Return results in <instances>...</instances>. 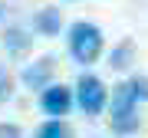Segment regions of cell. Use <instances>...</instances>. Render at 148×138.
Returning <instances> with one entry per match:
<instances>
[{"mask_svg": "<svg viewBox=\"0 0 148 138\" xmlns=\"http://www.w3.org/2000/svg\"><path fill=\"white\" fill-rule=\"evenodd\" d=\"M40 105H43L46 115H66L69 105H73V92H69L66 85H46V89H43Z\"/></svg>", "mask_w": 148, "mask_h": 138, "instance_id": "obj_4", "label": "cell"}, {"mask_svg": "<svg viewBox=\"0 0 148 138\" xmlns=\"http://www.w3.org/2000/svg\"><path fill=\"white\" fill-rule=\"evenodd\" d=\"M59 23H63V16H59V10H53V7H46L40 16H36V27L43 30V33H59Z\"/></svg>", "mask_w": 148, "mask_h": 138, "instance_id": "obj_7", "label": "cell"}, {"mask_svg": "<svg viewBox=\"0 0 148 138\" xmlns=\"http://www.w3.org/2000/svg\"><path fill=\"white\" fill-rule=\"evenodd\" d=\"M0 16H3V3H0Z\"/></svg>", "mask_w": 148, "mask_h": 138, "instance_id": "obj_13", "label": "cell"}, {"mask_svg": "<svg viewBox=\"0 0 148 138\" xmlns=\"http://www.w3.org/2000/svg\"><path fill=\"white\" fill-rule=\"evenodd\" d=\"M53 69H56V59H53V56H40L33 66L23 69V82H27L30 89H46V85H49V76H53Z\"/></svg>", "mask_w": 148, "mask_h": 138, "instance_id": "obj_5", "label": "cell"}, {"mask_svg": "<svg viewBox=\"0 0 148 138\" xmlns=\"http://www.w3.org/2000/svg\"><path fill=\"white\" fill-rule=\"evenodd\" d=\"M128 85H132L135 99H148V76H135V79H128Z\"/></svg>", "mask_w": 148, "mask_h": 138, "instance_id": "obj_9", "label": "cell"}, {"mask_svg": "<svg viewBox=\"0 0 148 138\" xmlns=\"http://www.w3.org/2000/svg\"><path fill=\"white\" fill-rule=\"evenodd\" d=\"M132 53H135V43L132 40H122L115 49H112V56H109V66H115V69H125L128 66V59H132Z\"/></svg>", "mask_w": 148, "mask_h": 138, "instance_id": "obj_6", "label": "cell"}, {"mask_svg": "<svg viewBox=\"0 0 148 138\" xmlns=\"http://www.w3.org/2000/svg\"><path fill=\"white\" fill-rule=\"evenodd\" d=\"M10 89H13V79H10V72L0 66V102H7V99H10Z\"/></svg>", "mask_w": 148, "mask_h": 138, "instance_id": "obj_10", "label": "cell"}, {"mask_svg": "<svg viewBox=\"0 0 148 138\" xmlns=\"http://www.w3.org/2000/svg\"><path fill=\"white\" fill-rule=\"evenodd\" d=\"M76 96H79V109L86 115H99L106 109V85L95 76H82L79 85H76Z\"/></svg>", "mask_w": 148, "mask_h": 138, "instance_id": "obj_3", "label": "cell"}, {"mask_svg": "<svg viewBox=\"0 0 148 138\" xmlns=\"http://www.w3.org/2000/svg\"><path fill=\"white\" fill-rule=\"evenodd\" d=\"M3 43H10L13 49H23V46H27V40H23L20 30H7V40H3Z\"/></svg>", "mask_w": 148, "mask_h": 138, "instance_id": "obj_11", "label": "cell"}, {"mask_svg": "<svg viewBox=\"0 0 148 138\" xmlns=\"http://www.w3.org/2000/svg\"><path fill=\"white\" fill-rule=\"evenodd\" d=\"M36 138H73V132H69L66 122H59V118H53V122H46L36 132Z\"/></svg>", "mask_w": 148, "mask_h": 138, "instance_id": "obj_8", "label": "cell"}, {"mask_svg": "<svg viewBox=\"0 0 148 138\" xmlns=\"http://www.w3.org/2000/svg\"><path fill=\"white\" fill-rule=\"evenodd\" d=\"M69 53L76 56V63H95L99 59V53H102V33H99V27L95 23H86V20H79V23H73L69 27Z\"/></svg>", "mask_w": 148, "mask_h": 138, "instance_id": "obj_1", "label": "cell"}, {"mask_svg": "<svg viewBox=\"0 0 148 138\" xmlns=\"http://www.w3.org/2000/svg\"><path fill=\"white\" fill-rule=\"evenodd\" d=\"M135 92L128 82H119L112 89V128L115 132H135L138 128V115H135Z\"/></svg>", "mask_w": 148, "mask_h": 138, "instance_id": "obj_2", "label": "cell"}, {"mask_svg": "<svg viewBox=\"0 0 148 138\" xmlns=\"http://www.w3.org/2000/svg\"><path fill=\"white\" fill-rule=\"evenodd\" d=\"M0 138H23V132L13 122H0Z\"/></svg>", "mask_w": 148, "mask_h": 138, "instance_id": "obj_12", "label": "cell"}]
</instances>
